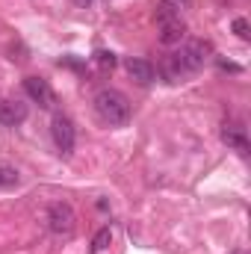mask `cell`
Listing matches in <instances>:
<instances>
[{
  "label": "cell",
  "mask_w": 251,
  "mask_h": 254,
  "mask_svg": "<svg viewBox=\"0 0 251 254\" xmlns=\"http://www.w3.org/2000/svg\"><path fill=\"white\" fill-rule=\"evenodd\" d=\"M210 54H213V45H210V42H204V39H189L187 45H181V51H175V54L166 57L163 74H166L169 80H181V77H187V74H195V71L204 68V63L210 60Z\"/></svg>",
  "instance_id": "cell-1"
},
{
  "label": "cell",
  "mask_w": 251,
  "mask_h": 254,
  "mask_svg": "<svg viewBox=\"0 0 251 254\" xmlns=\"http://www.w3.org/2000/svg\"><path fill=\"white\" fill-rule=\"evenodd\" d=\"M92 104H95V113H98L107 125L122 127V125L130 122V104H127L125 95L116 92V89H101Z\"/></svg>",
  "instance_id": "cell-2"
},
{
  "label": "cell",
  "mask_w": 251,
  "mask_h": 254,
  "mask_svg": "<svg viewBox=\"0 0 251 254\" xmlns=\"http://www.w3.org/2000/svg\"><path fill=\"white\" fill-rule=\"evenodd\" d=\"M48 228H51L54 237H63V240H68V237L74 234L77 216H74V207H71L68 201H54V204L48 207Z\"/></svg>",
  "instance_id": "cell-3"
},
{
  "label": "cell",
  "mask_w": 251,
  "mask_h": 254,
  "mask_svg": "<svg viewBox=\"0 0 251 254\" xmlns=\"http://www.w3.org/2000/svg\"><path fill=\"white\" fill-rule=\"evenodd\" d=\"M51 136H54V145L60 148V154H71L74 151V139H77V133H74V125H71V119L63 116V113H57L54 116V122H51Z\"/></svg>",
  "instance_id": "cell-4"
},
{
  "label": "cell",
  "mask_w": 251,
  "mask_h": 254,
  "mask_svg": "<svg viewBox=\"0 0 251 254\" xmlns=\"http://www.w3.org/2000/svg\"><path fill=\"white\" fill-rule=\"evenodd\" d=\"M24 92L39 107H45V110L54 107V89L48 86V80H42V77H24Z\"/></svg>",
  "instance_id": "cell-5"
},
{
  "label": "cell",
  "mask_w": 251,
  "mask_h": 254,
  "mask_svg": "<svg viewBox=\"0 0 251 254\" xmlns=\"http://www.w3.org/2000/svg\"><path fill=\"white\" fill-rule=\"evenodd\" d=\"M27 116H30L27 104L12 101V98H0V125H3V127L21 125V122H27Z\"/></svg>",
  "instance_id": "cell-6"
},
{
  "label": "cell",
  "mask_w": 251,
  "mask_h": 254,
  "mask_svg": "<svg viewBox=\"0 0 251 254\" xmlns=\"http://www.w3.org/2000/svg\"><path fill=\"white\" fill-rule=\"evenodd\" d=\"M125 68H127V74H130V80H136L139 86H148V83H154V77H157L154 65L148 63V60H139V57L125 60Z\"/></svg>",
  "instance_id": "cell-7"
},
{
  "label": "cell",
  "mask_w": 251,
  "mask_h": 254,
  "mask_svg": "<svg viewBox=\"0 0 251 254\" xmlns=\"http://www.w3.org/2000/svg\"><path fill=\"white\" fill-rule=\"evenodd\" d=\"M222 142L228 145V148H234L237 154H249V136H246V130L240 125H228L225 122V127H222Z\"/></svg>",
  "instance_id": "cell-8"
},
{
  "label": "cell",
  "mask_w": 251,
  "mask_h": 254,
  "mask_svg": "<svg viewBox=\"0 0 251 254\" xmlns=\"http://www.w3.org/2000/svg\"><path fill=\"white\" fill-rule=\"evenodd\" d=\"M184 39H187V24H184V18L160 27V42H163V45H169V48H172V45H181Z\"/></svg>",
  "instance_id": "cell-9"
},
{
  "label": "cell",
  "mask_w": 251,
  "mask_h": 254,
  "mask_svg": "<svg viewBox=\"0 0 251 254\" xmlns=\"http://www.w3.org/2000/svg\"><path fill=\"white\" fill-rule=\"evenodd\" d=\"M157 24L163 27V24H172V21H181V6H175V3H169V0H160L157 3Z\"/></svg>",
  "instance_id": "cell-10"
},
{
  "label": "cell",
  "mask_w": 251,
  "mask_h": 254,
  "mask_svg": "<svg viewBox=\"0 0 251 254\" xmlns=\"http://www.w3.org/2000/svg\"><path fill=\"white\" fill-rule=\"evenodd\" d=\"M110 243H113V231L110 228H101L95 234V240H92V252H104V249H110Z\"/></svg>",
  "instance_id": "cell-11"
},
{
  "label": "cell",
  "mask_w": 251,
  "mask_h": 254,
  "mask_svg": "<svg viewBox=\"0 0 251 254\" xmlns=\"http://www.w3.org/2000/svg\"><path fill=\"white\" fill-rule=\"evenodd\" d=\"M95 65H98L101 71H113V68H116V54H113V51H98V54H95Z\"/></svg>",
  "instance_id": "cell-12"
},
{
  "label": "cell",
  "mask_w": 251,
  "mask_h": 254,
  "mask_svg": "<svg viewBox=\"0 0 251 254\" xmlns=\"http://www.w3.org/2000/svg\"><path fill=\"white\" fill-rule=\"evenodd\" d=\"M6 187H18V172L12 166H0V190Z\"/></svg>",
  "instance_id": "cell-13"
},
{
  "label": "cell",
  "mask_w": 251,
  "mask_h": 254,
  "mask_svg": "<svg viewBox=\"0 0 251 254\" xmlns=\"http://www.w3.org/2000/svg\"><path fill=\"white\" fill-rule=\"evenodd\" d=\"M234 33H237L243 42H249V21H246V18H237V21H234Z\"/></svg>",
  "instance_id": "cell-14"
},
{
  "label": "cell",
  "mask_w": 251,
  "mask_h": 254,
  "mask_svg": "<svg viewBox=\"0 0 251 254\" xmlns=\"http://www.w3.org/2000/svg\"><path fill=\"white\" fill-rule=\"evenodd\" d=\"M222 68H228V71H240V65H234V63H219Z\"/></svg>",
  "instance_id": "cell-15"
},
{
  "label": "cell",
  "mask_w": 251,
  "mask_h": 254,
  "mask_svg": "<svg viewBox=\"0 0 251 254\" xmlns=\"http://www.w3.org/2000/svg\"><path fill=\"white\" fill-rule=\"evenodd\" d=\"M74 3H77V6H83V9H89V6H92V0H74Z\"/></svg>",
  "instance_id": "cell-16"
},
{
  "label": "cell",
  "mask_w": 251,
  "mask_h": 254,
  "mask_svg": "<svg viewBox=\"0 0 251 254\" xmlns=\"http://www.w3.org/2000/svg\"><path fill=\"white\" fill-rule=\"evenodd\" d=\"M169 3H175V6H181V9H184V6H189V0H169Z\"/></svg>",
  "instance_id": "cell-17"
}]
</instances>
